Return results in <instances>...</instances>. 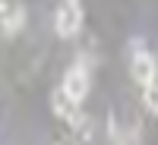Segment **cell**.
Instances as JSON below:
<instances>
[{
	"mask_svg": "<svg viewBox=\"0 0 158 145\" xmlns=\"http://www.w3.org/2000/svg\"><path fill=\"white\" fill-rule=\"evenodd\" d=\"M79 29H82V6H79V0H60L57 16H54V32L60 38H73Z\"/></svg>",
	"mask_w": 158,
	"mask_h": 145,
	"instance_id": "obj_1",
	"label": "cell"
},
{
	"mask_svg": "<svg viewBox=\"0 0 158 145\" xmlns=\"http://www.w3.org/2000/svg\"><path fill=\"white\" fill-rule=\"evenodd\" d=\"M89 70L82 66V63H76V66H70L67 70V76H63V91H67V95L73 98V101H82L85 95H89Z\"/></svg>",
	"mask_w": 158,
	"mask_h": 145,
	"instance_id": "obj_2",
	"label": "cell"
},
{
	"mask_svg": "<svg viewBox=\"0 0 158 145\" xmlns=\"http://www.w3.org/2000/svg\"><path fill=\"white\" fill-rule=\"evenodd\" d=\"M158 73V66H155V57L149 54L146 47H139L136 54H133V60H130V76H133V82H139V85H146L149 79Z\"/></svg>",
	"mask_w": 158,
	"mask_h": 145,
	"instance_id": "obj_3",
	"label": "cell"
},
{
	"mask_svg": "<svg viewBox=\"0 0 158 145\" xmlns=\"http://www.w3.org/2000/svg\"><path fill=\"white\" fill-rule=\"evenodd\" d=\"M51 107H54V114H57V117H63V120L70 123L73 117L79 114V101H73L63 88H57L54 95H51Z\"/></svg>",
	"mask_w": 158,
	"mask_h": 145,
	"instance_id": "obj_4",
	"label": "cell"
},
{
	"mask_svg": "<svg viewBox=\"0 0 158 145\" xmlns=\"http://www.w3.org/2000/svg\"><path fill=\"white\" fill-rule=\"evenodd\" d=\"M22 25H25V10L22 6H6L3 10V32L6 35H16V32H22Z\"/></svg>",
	"mask_w": 158,
	"mask_h": 145,
	"instance_id": "obj_5",
	"label": "cell"
},
{
	"mask_svg": "<svg viewBox=\"0 0 158 145\" xmlns=\"http://www.w3.org/2000/svg\"><path fill=\"white\" fill-rule=\"evenodd\" d=\"M142 101H146V107H149L152 114H158V73L142 85Z\"/></svg>",
	"mask_w": 158,
	"mask_h": 145,
	"instance_id": "obj_6",
	"label": "cell"
},
{
	"mask_svg": "<svg viewBox=\"0 0 158 145\" xmlns=\"http://www.w3.org/2000/svg\"><path fill=\"white\" fill-rule=\"evenodd\" d=\"M6 6H10V0H0V13H3V10H6Z\"/></svg>",
	"mask_w": 158,
	"mask_h": 145,
	"instance_id": "obj_7",
	"label": "cell"
}]
</instances>
